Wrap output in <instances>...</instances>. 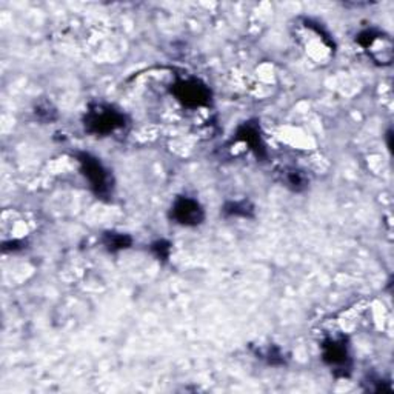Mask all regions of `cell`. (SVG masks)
I'll return each instance as SVG.
<instances>
[{
  "instance_id": "obj_1",
  "label": "cell",
  "mask_w": 394,
  "mask_h": 394,
  "mask_svg": "<svg viewBox=\"0 0 394 394\" xmlns=\"http://www.w3.org/2000/svg\"><path fill=\"white\" fill-rule=\"evenodd\" d=\"M123 116L117 113L113 108L103 107V105H97L93 110H90L87 116V127L93 133H111L117 128L123 127Z\"/></svg>"
},
{
  "instance_id": "obj_2",
  "label": "cell",
  "mask_w": 394,
  "mask_h": 394,
  "mask_svg": "<svg viewBox=\"0 0 394 394\" xmlns=\"http://www.w3.org/2000/svg\"><path fill=\"white\" fill-rule=\"evenodd\" d=\"M82 165V172L85 174V177L90 180L91 188L98 196H103L108 193V176L107 172H105L102 163L98 162L94 157H91L90 154H82L81 159H79Z\"/></svg>"
},
{
  "instance_id": "obj_3",
  "label": "cell",
  "mask_w": 394,
  "mask_h": 394,
  "mask_svg": "<svg viewBox=\"0 0 394 394\" xmlns=\"http://www.w3.org/2000/svg\"><path fill=\"white\" fill-rule=\"evenodd\" d=\"M172 216L180 225L193 227L199 225L203 220V209L199 203L189 197H180L174 202Z\"/></svg>"
},
{
  "instance_id": "obj_4",
  "label": "cell",
  "mask_w": 394,
  "mask_h": 394,
  "mask_svg": "<svg viewBox=\"0 0 394 394\" xmlns=\"http://www.w3.org/2000/svg\"><path fill=\"white\" fill-rule=\"evenodd\" d=\"M177 96L188 105H202L208 102V90L197 81L182 82L177 88Z\"/></svg>"
},
{
  "instance_id": "obj_5",
  "label": "cell",
  "mask_w": 394,
  "mask_h": 394,
  "mask_svg": "<svg viewBox=\"0 0 394 394\" xmlns=\"http://www.w3.org/2000/svg\"><path fill=\"white\" fill-rule=\"evenodd\" d=\"M324 357L331 366H346L348 351L344 339H330L324 344Z\"/></svg>"
},
{
  "instance_id": "obj_6",
  "label": "cell",
  "mask_w": 394,
  "mask_h": 394,
  "mask_svg": "<svg viewBox=\"0 0 394 394\" xmlns=\"http://www.w3.org/2000/svg\"><path fill=\"white\" fill-rule=\"evenodd\" d=\"M105 245H107L111 251H116V249H123V248H128V245L131 244V239L127 238V236L123 234H114V233H110L105 236Z\"/></svg>"
},
{
  "instance_id": "obj_7",
  "label": "cell",
  "mask_w": 394,
  "mask_h": 394,
  "mask_svg": "<svg viewBox=\"0 0 394 394\" xmlns=\"http://www.w3.org/2000/svg\"><path fill=\"white\" fill-rule=\"evenodd\" d=\"M253 211V207L248 205V202H233V203H228L225 207V213L231 214V216H247Z\"/></svg>"
},
{
  "instance_id": "obj_8",
  "label": "cell",
  "mask_w": 394,
  "mask_h": 394,
  "mask_svg": "<svg viewBox=\"0 0 394 394\" xmlns=\"http://www.w3.org/2000/svg\"><path fill=\"white\" fill-rule=\"evenodd\" d=\"M287 187H291L293 189H300L305 187V177L298 172H290L285 176Z\"/></svg>"
}]
</instances>
